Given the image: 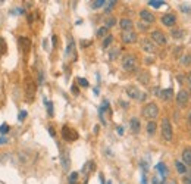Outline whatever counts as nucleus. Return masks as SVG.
Instances as JSON below:
<instances>
[{
  "mask_svg": "<svg viewBox=\"0 0 191 184\" xmlns=\"http://www.w3.org/2000/svg\"><path fill=\"white\" fill-rule=\"evenodd\" d=\"M107 184H112V181H109V183H107Z\"/></svg>",
  "mask_w": 191,
  "mask_h": 184,
  "instance_id": "51",
  "label": "nucleus"
},
{
  "mask_svg": "<svg viewBox=\"0 0 191 184\" xmlns=\"http://www.w3.org/2000/svg\"><path fill=\"white\" fill-rule=\"evenodd\" d=\"M160 134H162L163 140L171 141L172 137H173V130H172V124L168 118H163L162 119V125H160Z\"/></svg>",
  "mask_w": 191,
  "mask_h": 184,
  "instance_id": "3",
  "label": "nucleus"
},
{
  "mask_svg": "<svg viewBox=\"0 0 191 184\" xmlns=\"http://www.w3.org/2000/svg\"><path fill=\"white\" fill-rule=\"evenodd\" d=\"M27 115H28L27 111H21L19 112V115H18V121H24L25 118H27Z\"/></svg>",
  "mask_w": 191,
  "mask_h": 184,
  "instance_id": "37",
  "label": "nucleus"
},
{
  "mask_svg": "<svg viewBox=\"0 0 191 184\" xmlns=\"http://www.w3.org/2000/svg\"><path fill=\"white\" fill-rule=\"evenodd\" d=\"M188 99H190V93L187 92V90H179L177 94V103H178V106H181V108H185L187 106V103H188Z\"/></svg>",
  "mask_w": 191,
  "mask_h": 184,
  "instance_id": "9",
  "label": "nucleus"
},
{
  "mask_svg": "<svg viewBox=\"0 0 191 184\" xmlns=\"http://www.w3.org/2000/svg\"><path fill=\"white\" fill-rule=\"evenodd\" d=\"M105 5H106L105 0H94V2L91 3V8H93V9H99V8H103Z\"/></svg>",
  "mask_w": 191,
  "mask_h": 184,
  "instance_id": "25",
  "label": "nucleus"
},
{
  "mask_svg": "<svg viewBox=\"0 0 191 184\" xmlns=\"http://www.w3.org/2000/svg\"><path fill=\"white\" fill-rule=\"evenodd\" d=\"M62 166L65 171H69V166H71V159H69V153L66 150L62 152Z\"/></svg>",
  "mask_w": 191,
  "mask_h": 184,
  "instance_id": "18",
  "label": "nucleus"
},
{
  "mask_svg": "<svg viewBox=\"0 0 191 184\" xmlns=\"http://www.w3.org/2000/svg\"><path fill=\"white\" fill-rule=\"evenodd\" d=\"M146 63H148V65H150V63H153V59L147 58V59H146Z\"/></svg>",
  "mask_w": 191,
  "mask_h": 184,
  "instance_id": "47",
  "label": "nucleus"
},
{
  "mask_svg": "<svg viewBox=\"0 0 191 184\" xmlns=\"http://www.w3.org/2000/svg\"><path fill=\"white\" fill-rule=\"evenodd\" d=\"M190 96H191V94H190Z\"/></svg>",
  "mask_w": 191,
  "mask_h": 184,
  "instance_id": "52",
  "label": "nucleus"
},
{
  "mask_svg": "<svg viewBox=\"0 0 191 184\" xmlns=\"http://www.w3.org/2000/svg\"><path fill=\"white\" fill-rule=\"evenodd\" d=\"M187 82H188V84L191 86V72L188 74V75H187Z\"/></svg>",
  "mask_w": 191,
  "mask_h": 184,
  "instance_id": "46",
  "label": "nucleus"
},
{
  "mask_svg": "<svg viewBox=\"0 0 191 184\" xmlns=\"http://www.w3.org/2000/svg\"><path fill=\"white\" fill-rule=\"evenodd\" d=\"M137 27H138L140 31H148V24H146V22H138Z\"/></svg>",
  "mask_w": 191,
  "mask_h": 184,
  "instance_id": "34",
  "label": "nucleus"
},
{
  "mask_svg": "<svg viewBox=\"0 0 191 184\" xmlns=\"http://www.w3.org/2000/svg\"><path fill=\"white\" fill-rule=\"evenodd\" d=\"M78 177H80V174L78 172H71V175H69V184H76L78 183Z\"/></svg>",
  "mask_w": 191,
  "mask_h": 184,
  "instance_id": "26",
  "label": "nucleus"
},
{
  "mask_svg": "<svg viewBox=\"0 0 191 184\" xmlns=\"http://www.w3.org/2000/svg\"><path fill=\"white\" fill-rule=\"evenodd\" d=\"M119 27L122 31H129V29H132L134 24H132V21L129 19V18H122V19L119 21Z\"/></svg>",
  "mask_w": 191,
  "mask_h": 184,
  "instance_id": "14",
  "label": "nucleus"
},
{
  "mask_svg": "<svg viewBox=\"0 0 191 184\" xmlns=\"http://www.w3.org/2000/svg\"><path fill=\"white\" fill-rule=\"evenodd\" d=\"M106 3H107V8H106V12H110V9H112V8H113V6L116 5V2H115V0H112V2H106Z\"/></svg>",
  "mask_w": 191,
  "mask_h": 184,
  "instance_id": "39",
  "label": "nucleus"
},
{
  "mask_svg": "<svg viewBox=\"0 0 191 184\" xmlns=\"http://www.w3.org/2000/svg\"><path fill=\"white\" fill-rule=\"evenodd\" d=\"M146 130H147L148 136H154V133H156V130H157V124H156V121H148Z\"/></svg>",
  "mask_w": 191,
  "mask_h": 184,
  "instance_id": "20",
  "label": "nucleus"
},
{
  "mask_svg": "<svg viewBox=\"0 0 191 184\" xmlns=\"http://www.w3.org/2000/svg\"><path fill=\"white\" fill-rule=\"evenodd\" d=\"M141 184H148L147 183V177H146V172H143V175H141Z\"/></svg>",
  "mask_w": 191,
  "mask_h": 184,
  "instance_id": "41",
  "label": "nucleus"
},
{
  "mask_svg": "<svg viewBox=\"0 0 191 184\" xmlns=\"http://www.w3.org/2000/svg\"><path fill=\"white\" fill-rule=\"evenodd\" d=\"M107 31H109V29L106 28V27H101V28H99V29H97V37H100V39L106 37V35H107Z\"/></svg>",
  "mask_w": 191,
  "mask_h": 184,
  "instance_id": "29",
  "label": "nucleus"
},
{
  "mask_svg": "<svg viewBox=\"0 0 191 184\" xmlns=\"http://www.w3.org/2000/svg\"><path fill=\"white\" fill-rule=\"evenodd\" d=\"M159 94V97L165 100V102H169L172 100V97H173V90L172 88H165V90H156Z\"/></svg>",
  "mask_w": 191,
  "mask_h": 184,
  "instance_id": "11",
  "label": "nucleus"
},
{
  "mask_svg": "<svg viewBox=\"0 0 191 184\" xmlns=\"http://www.w3.org/2000/svg\"><path fill=\"white\" fill-rule=\"evenodd\" d=\"M126 94H128V97H131L134 100H138V102H144L146 97H147V94L141 92L137 86H128L126 87Z\"/></svg>",
  "mask_w": 191,
  "mask_h": 184,
  "instance_id": "4",
  "label": "nucleus"
},
{
  "mask_svg": "<svg viewBox=\"0 0 191 184\" xmlns=\"http://www.w3.org/2000/svg\"><path fill=\"white\" fill-rule=\"evenodd\" d=\"M140 18L143 19V22H146V24H153L154 22V15L150 12V10H147V9H143V10H140Z\"/></svg>",
  "mask_w": 191,
  "mask_h": 184,
  "instance_id": "10",
  "label": "nucleus"
},
{
  "mask_svg": "<svg viewBox=\"0 0 191 184\" xmlns=\"http://www.w3.org/2000/svg\"><path fill=\"white\" fill-rule=\"evenodd\" d=\"M190 124H191V112H190Z\"/></svg>",
  "mask_w": 191,
  "mask_h": 184,
  "instance_id": "50",
  "label": "nucleus"
},
{
  "mask_svg": "<svg viewBox=\"0 0 191 184\" xmlns=\"http://www.w3.org/2000/svg\"><path fill=\"white\" fill-rule=\"evenodd\" d=\"M156 171H157L159 174H160V177L162 178H166V175H168V168H166V165L163 164V162H159L157 165H156Z\"/></svg>",
  "mask_w": 191,
  "mask_h": 184,
  "instance_id": "19",
  "label": "nucleus"
},
{
  "mask_svg": "<svg viewBox=\"0 0 191 184\" xmlns=\"http://www.w3.org/2000/svg\"><path fill=\"white\" fill-rule=\"evenodd\" d=\"M115 24H116V19H115L113 16H112V18H109V19L106 21L105 27H106V28H107V29H109V28H112V27H115Z\"/></svg>",
  "mask_w": 191,
  "mask_h": 184,
  "instance_id": "33",
  "label": "nucleus"
},
{
  "mask_svg": "<svg viewBox=\"0 0 191 184\" xmlns=\"http://www.w3.org/2000/svg\"><path fill=\"white\" fill-rule=\"evenodd\" d=\"M181 62H182V65H190V63H191V56H190V55L184 56V58L181 59Z\"/></svg>",
  "mask_w": 191,
  "mask_h": 184,
  "instance_id": "36",
  "label": "nucleus"
},
{
  "mask_svg": "<svg viewBox=\"0 0 191 184\" xmlns=\"http://www.w3.org/2000/svg\"><path fill=\"white\" fill-rule=\"evenodd\" d=\"M76 81H78V84H80L81 87H88V86H90V84H88V81H87L85 78H78Z\"/></svg>",
  "mask_w": 191,
  "mask_h": 184,
  "instance_id": "35",
  "label": "nucleus"
},
{
  "mask_svg": "<svg viewBox=\"0 0 191 184\" xmlns=\"http://www.w3.org/2000/svg\"><path fill=\"white\" fill-rule=\"evenodd\" d=\"M171 34H172V37H173V39L181 40V39H184V35H185V33H184L182 29L175 28V29H172V31H171Z\"/></svg>",
  "mask_w": 191,
  "mask_h": 184,
  "instance_id": "22",
  "label": "nucleus"
},
{
  "mask_svg": "<svg viewBox=\"0 0 191 184\" xmlns=\"http://www.w3.org/2000/svg\"><path fill=\"white\" fill-rule=\"evenodd\" d=\"M118 134H119V136H122V134H124V127H118Z\"/></svg>",
  "mask_w": 191,
  "mask_h": 184,
  "instance_id": "43",
  "label": "nucleus"
},
{
  "mask_svg": "<svg viewBox=\"0 0 191 184\" xmlns=\"http://www.w3.org/2000/svg\"><path fill=\"white\" fill-rule=\"evenodd\" d=\"M112 43H113V35H109V34H107L105 37V40H103V49H107Z\"/></svg>",
  "mask_w": 191,
  "mask_h": 184,
  "instance_id": "24",
  "label": "nucleus"
},
{
  "mask_svg": "<svg viewBox=\"0 0 191 184\" xmlns=\"http://www.w3.org/2000/svg\"><path fill=\"white\" fill-rule=\"evenodd\" d=\"M129 127H131V130H132L134 134H138L140 130H141V122H140L138 118H131V121H129Z\"/></svg>",
  "mask_w": 191,
  "mask_h": 184,
  "instance_id": "15",
  "label": "nucleus"
},
{
  "mask_svg": "<svg viewBox=\"0 0 191 184\" xmlns=\"http://www.w3.org/2000/svg\"><path fill=\"white\" fill-rule=\"evenodd\" d=\"M140 44H141V49H143L146 53H154V52H156V44L153 43L150 39H147V37L141 39Z\"/></svg>",
  "mask_w": 191,
  "mask_h": 184,
  "instance_id": "8",
  "label": "nucleus"
},
{
  "mask_svg": "<svg viewBox=\"0 0 191 184\" xmlns=\"http://www.w3.org/2000/svg\"><path fill=\"white\" fill-rule=\"evenodd\" d=\"M9 130H10V127L8 125V124H2V125H0V136L5 137V134H8Z\"/></svg>",
  "mask_w": 191,
  "mask_h": 184,
  "instance_id": "30",
  "label": "nucleus"
},
{
  "mask_svg": "<svg viewBox=\"0 0 191 184\" xmlns=\"http://www.w3.org/2000/svg\"><path fill=\"white\" fill-rule=\"evenodd\" d=\"M175 168H177V171L178 172H179V174H188V168H187L185 165L182 164L181 160H177V162H175Z\"/></svg>",
  "mask_w": 191,
  "mask_h": 184,
  "instance_id": "21",
  "label": "nucleus"
},
{
  "mask_svg": "<svg viewBox=\"0 0 191 184\" xmlns=\"http://www.w3.org/2000/svg\"><path fill=\"white\" fill-rule=\"evenodd\" d=\"M148 6H152V8H156V9H159L160 6L165 5V2H162V0H150V2H147Z\"/></svg>",
  "mask_w": 191,
  "mask_h": 184,
  "instance_id": "23",
  "label": "nucleus"
},
{
  "mask_svg": "<svg viewBox=\"0 0 191 184\" xmlns=\"http://www.w3.org/2000/svg\"><path fill=\"white\" fill-rule=\"evenodd\" d=\"M138 80L143 82V84H146V86H147V84H148V72H141L138 75Z\"/></svg>",
  "mask_w": 191,
  "mask_h": 184,
  "instance_id": "28",
  "label": "nucleus"
},
{
  "mask_svg": "<svg viewBox=\"0 0 191 184\" xmlns=\"http://www.w3.org/2000/svg\"><path fill=\"white\" fill-rule=\"evenodd\" d=\"M141 115H143L144 118L150 119V121H153V119H156L159 116V106L154 102L147 103V105H144V108L141 109Z\"/></svg>",
  "mask_w": 191,
  "mask_h": 184,
  "instance_id": "2",
  "label": "nucleus"
},
{
  "mask_svg": "<svg viewBox=\"0 0 191 184\" xmlns=\"http://www.w3.org/2000/svg\"><path fill=\"white\" fill-rule=\"evenodd\" d=\"M8 141H9V140H8V139H6V137H3V136L0 137V146H3V145H8Z\"/></svg>",
  "mask_w": 191,
  "mask_h": 184,
  "instance_id": "40",
  "label": "nucleus"
},
{
  "mask_svg": "<svg viewBox=\"0 0 191 184\" xmlns=\"http://www.w3.org/2000/svg\"><path fill=\"white\" fill-rule=\"evenodd\" d=\"M137 66H138V59H137L135 55L128 53L122 58V68H124V71H126V72H134V71L137 69Z\"/></svg>",
  "mask_w": 191,
  "mask_h": 184,
  "instance_id": "1",
  "label": "nucleus"
},
{
  "mask_svg": "<svg viewBox=\"0 0 191 184\" xmlns=\"http://www.w3.org/2000/svg\"><path fill=\"white\" fill-rule=\"evenodd\" d=\"M49 133H50V136L52 137L56 136V131H54V128H52V127H49Z\"/></svg>",
  "mask_w": 191,
  "mask_h": 184,
  "instance_id": "42",
  "label": "nucleus"
},
{
  "mask_svg": "<svg viewBox=\"0 0 191 184\" xmlns=\"http://www.w3.org/2000/svg\"><path fill=\"white\" fill-rule=\"evenodd\" d=\"M18 44H19V47L22 49L24 53H28V50L31 49V40H29L28 37H19Z\"/></svg>",
  "mask_w": 191,
  "mask_h": 184,
  "instance_id": "12",
  "label": "nucleus"
},
{
  "mask_svg": "<svg viewBox=\"0 0 191 184\" xmlns=\"http://www.w3.org/2000/svg\"><path fill=\"white\" fill-rule=\"evenodd\" d=\"M150 40H152L154 44H159V46H165L168 43L166 40V35L163 34L160 29H154L152 31V35H150Z\"/></svg>",
  "mask_w": 191,
  "mask_h": 184,
  "instance_id": "5",
  "label": "nucleus"
},
{
  "mask_svg": "<svg viewBox=\"0 0 191 184\" xmlns=\"http://www.w3.org/2000/svg\"><path fill=\"white\" fill-rule=\"evenodd\" d=\"M94 162H93V160H91V162H88V164L85 165V166H84V170H82V172H84V174H87V172H90V171H93L94 170Z\"/></svg>",
  "mask_w": 191,
  "mask_h": 184,
  "instance_id": "31",
  "label": "nucleus"
},
{
  "mask_svg": "<svg viewBox=\"0 0 191 184\" xmlns=\"http://www.w3.org/2000/svg\"><path fill=\"white\" fill-rule=\"evenodd\" d=\"M100 181H101V184H105V180H103V175L100 174Z\"/></svg>",
  "mask_w": 191,
  "mask_h": 184,
  "instance_id": "48",
  "label": "nucleus"
},
{
  "mask_svg": "<svg viewBox=\"0 0 191 184\" xmlns=\"http://www.w3.org/2000/svg\"><path fill=\"white\" fill-rule=\"evenodd\" d=\"M57 37H56V35H53V37H52V43H53V46H56V43H57Z\"/></svg>",
  "mask_w": 191,
  "mask_h": 184,
  "instance_id": "45",
  "label": "nucleus"
},
{
  "mask_svg": "<svg viewBox=\"0 0 191 184\" xmlns=\"http://www.w3.org/2000/svg\"><path fill=\"white\" fill-rule=\"evenodd\" d=\"M182 164L185 166H191V147H187L182 152Z\"/></svg>",
  "mask_w": 191,
  "mask_h": 184,
  "instance_id": "16",
  "label": "nucleus"
},
{
  "mask_svg": "<svg viewBox=\"0 0 191 184\" xmlns=\"http://www.w3.org/2000/svg\"><path fill=\"white\" fill-rule=\"evenodd\" d=\"M121 39H122V43H125V44H134V43H137L138 37H137L135 31L129 29V31H122L121 33Z\"/></svg>",
  "mask_w": 191,
  "mask_h": 184,
  "instance_id": "6",
  "label": "nucleus"
},
{
  "mask_svg": "<svg viewBox=\"0 0 191 184\" xmlns=\"http://www.w3.org/2000/svg\"><path fill=\"white\" fill-rule=\"evenodd\" d=\"M177 22V16L173 13H165L162 16V24L165 27H172V25H175Z\"/></svg>",
  "mask_w": 191,
  "mask_h": 184,
  "instance_id": "13",
  "label": "nucleus"
},
{
  "mask_svg": "<svg viewBox=\"0 0 191 184\" xmlns=\"http://www.w3.org/2000/svg\"><path fill=\"white\" fill-rule=\"evenodd\" d=\"M44 103L47 105L49 116H53V115H54V108H53V103H52V102H49V100H46V99H44Z\"/></svg>",
  "mask_w": 191,
  "mask_h": 184,
  "instance_id": "27",
  "label": "nucleus"
},
{
  "mask_svg": "<svg viewBox=\"0 0 191 184\" xmlns=\"http://www.w3.org/2000/svg\"><path fill=\"white\" fill-rule=\"evenodd\" d=\"M71 55H74V59H76L75 41L72 40V37H69V41H68V47H66V56H71Z\"/></svg>",
  "mask_w": 191,
  "mask_h": 184,
  "instance_id": "17",
  "label": "nucleus"
},
{
  "mask_svg": "<svg viewBox=\"0 0 191 184\" xmlns=\"http://www.w3.org/2000/svg\"><path fill=\"white\" fill-rule=\"evenodd\" d=\"M182 183L184 184H191V172L190 174H187L184 178H182Z\"/></svg>",
  "mask_w": 191,
  "mask_h": 184,
  "instance_id": "38",
  "label": "nucleus"
},
{
  "mask_svg": "<svg viewBox=\"0 0 191 184\" xmlns=\"http://www.w3.org/2000/svg\"><path fill=\"white\" fill-rule=\"evenodd\" d=\"M62 137L66 141H74V140H76V139H78V133H76L75 130H72L71 127L63 125L62 127Z\"/></svg>",
  "mask_w": 191,
  "mask_h": 184,
  "instance_id": "7",
  "label": "nucleus"
},
{
  "mask_svg": "<svg viewBox=\"0 0 191 184\" xmlns=\"http://www.w3.org/2000/svg\"><path fill=\"white\" fill-rule=\"evenodd\" d=\"M165 184H177V181H173V180H172V181H169V183H165Z\"/></svg>",
  "mask_w": 191,
  "mask_h": 184,
  "instance_id": "49",
  "label": "nucleus"
},
{
  "mask_svg": "<svg viewBox=\"0 0 191 184\" xmlns=\"http://www.w3.org/2000/svg\"><path fill=\"white\" fill-rule=\"evenodd\" d=\"M72 93H74V94H78V87H76V86H72Z\"/></svg>",
  "mask_w": 191,
  "mask_h": 184,
  "instance_id": "44",
  "label": "nucleus"
},
{
  "mask_svg": "<svg viewBox=\"0 0 191 184\" xmlns=\"http://www.w3.org/2000/svg\"><path fill=\"white\" fill-rule=\"evenodd\" d=\"M118 56H119V49H113V50H110V53H109L110 60H115Z\"/></svg>",
  "mask_w": 191,
  "mask_h": 184,
  "instance_id": "32",
  "label": "nucleus"
}]
</instances>
